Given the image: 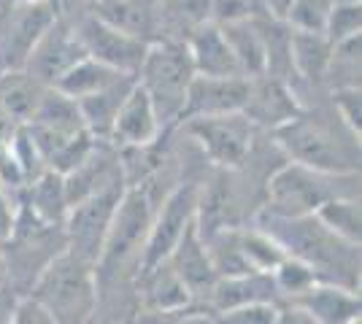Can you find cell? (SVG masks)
Listing matches in <instances>:
<instances>
[{"label": "cell", "instance_id": "obj_1", "mask_svg": "<svg viewBox=\"0 0 362 324\" xmlns=\"http://www.w3.org/2000/svg\"><path fill=\"white\" fill-rule=\"evenodd\" d=\"M252 224L268 232L287 257L308 265L319 284H335L360 292V246L332 235L317 216L276 219L257 214Z\"/></svg>", "mask_w": 362, "mask_h": 324}, {"label": "cell", "instance_id": "obj_2", "mask_svg": "<svg viewBox=\"0 0 362 324\" xmlns=\"http://www.w3.org/2000/svg\"><path fill=\"white\" fill-rule=\"evenodd\" d=\"M273 143L287 162L303 168L332 176L360 173V136L351 133L335 111L303 108L292 122L273 133Z\"/></svg>", "mask_w": 362, "mask_h": 324}, {"label": "cell", "instance_id": "obj_3", "mask_svg": "<svg viewBox=\"0 0 362 324\" xmlns=\"http://www.w3.org/2000/svg\"><path fill=\"white\" fill-rule=\"evenodd\" d=\"M338 198H360V173L332 176L284 162L281 168L273 170L265 184L259 214L276 219H303L314 216L325 203Z\"/></svg>", "mask_w": 362, "mask_h": 324}, {"label": "cell", "instance_id": "obj_4", "mask_svg": "<svg viewBox=\"0 0 362 324\" xmlns=\"http://www.w3.org/2000/svg\"><path fill=\"white\" fill-rule=\"evenodd\" d=\"M65 251H68V241H65L62 224H46L28 208L16 205L11 235L0 246L8 289L19 297H28L41 273Z\"/></svg>", "mask_w": 362, "mask_h": 324}, {"label": "cell", "instance_id": "obj_5", "mask_svg": "<svg viewBox=\"0 0 362 324\" xmlns=\"http://www.w3.org/2000/svg\"><path fill=\"white\" fill-rule=\"evenodd\" d=\"M28 297L41 306L54 324H84L98 308L95 265L65 251L41 273Z\"/></svg>", "mask_w": 362, "mask_h": 324}, {"label": "cell", "instance_id": "obj_6", "mask_svg": "<svg viewBox=\"0 0 362 324\" xmlns=\"http://www.w3.org/2000/svg\"><path fill=\"white\" fill-rule=\"evenodd\" d=\"M192 81H195V68L184 44H170V41L151 44L141 62L136 84L149 97L163 130L168 124L181 122Z\"/></svg>", "mask_w": 362, "mask_h": 324}, {"label": "cell", "instance_id": "obj_7", "mask_svg": "<svg viewBox=\"0 0 362 324\" xmlns=\"http://www.w3.org/2000/svg\"><path fill=\"white\" fill-rule=\"evenodd\" d=\"M57 22L52 3L0 0V76L22 73L33 49Z\"/></svg>", "mask_w": 362, "mask_h": 324}, {"label": "cell", "instance_id": "obj_8", "mask_svg": "<svg viewBox=\"0 0 362 324\" xmlns=\"http://www.w3.org/2000/svg\"><path fill=\"white\" fill-rule=\"evenodd\" d=\"M197 200H200V184L197 181H179L163 198V203L154 211V222H151V232L146 248H144L138 276L151 270L154 265L165 263L170 257V251L181 241V235L195 224Z\"/></svg>", "mask_w": 362, "mask_h": 324}, {"label": "cell", "instance_id": "obj_9", "mask_svg": "<svg viewBox=\"0 0 362 324\" xmlns=\"http://www.w3.org/2000/svg\"><path fill=\"white\" fill-rule=\"evenodd\" d=\"M124 189H127V184H114L103 189V192L87 198V200L71 205L62 227H65L68 251L74 257L90 265H98L103 244H106L108 227H111V219L119 208Z\"/></svg>", "mask_w": 362, "mask_h": 324}, {"label": "cell", "instance_id": "obj_10", "mask_svg": "<svg viewBox=\"0 0 362 324\" xmlns=\"http://www.w3.org/2000/svg\"><path fill=\"white\" fill-rule=\"evenodd\" d=\"M187 130L219 170H235L243 165L257 140V130L243 114H227L211 119H189Z\"/></svg>", "mask_w": 362, "mask_h": 324}, {"label": "cell", "instance_id": "obj_11", "mask_svg": "<svg viewBox=\"0 0 362 324\" xmlns=\"http://www.w3.org/2000/svg\"><path fill=\"white\" fill-rule=\"evenodd\" d=\"M76 35L81 41V49L90 60L106 65L117 73H124V76H138L141 71V62L146 57L149 47L141 44L136 38L124 35V32L108 28L106 22H100L98 16H84L74 25Z\"/></svg>", "mask_w": 362, "mask_h": 324}, {"label": "cell", "instance_id": "obj_12", "mask_svg": "<svg viewBox=\"0 0 362 324\" xmlns=\"http://www.w3.org/2000/svg\"><path fill=\"white\" fill-rule=\"evenodd\" d=\"M84 57L87 54L81 49V41L76 35L74 25L62 22L57 16V22L46 30V35L38 41V47L33 49L30 60L25 65V73L35 78L46 90H54L60 84V78Z\"/></svg>", "mask_w": 362, "mask_h": 324}, {"label": "cell", "instance_id": "obj_13", "mask_svg": "<svg viewBox=\"0 0 362 324\" xmlns=\"http://www.w3.org/2000/svg\"><path fill=\"white\" fill-rule=\"evenodd\" d=\"M303 111L298 92L289 81L271 76H259L249 81V95H246V106H243V116L255 130H265V133H276L287 122H292Z\"/></svg>", "mask_w": 362, "mask_h": 324}, {"label": "cell", "instance_id": "obj_14", "mask_svg": "<svg viewBox=\"0 0 362 324\" xmlns=\"http://www.w3.org/2000/svg\"><path fill=\"white\" fill-rule=\"evenodd\" d=\"M165 263L179 276L181 284L187 287L192 303L195 306H206V300H209V294H211L214 284L219 281V276L214 270L206 241L197 232V224H192L189 230L181 235V241L170 251V257H168Z\"/></svg>", "mask_w": 362, "mask_h": 324}, {"label": "cell", "instance_id": "obj_15", "mask_svg": "<svg viewBox=\"0 0 362 324\" xmlns=\"http://www.w3.org/2000/svg\"><path fill=\"white\" fill-rule=\"evenodd\" d=\"M249 95L246 78H206L195 76L187 106L181 114V122L189 119H211V116H227V114H241Z\"/></svg>", "mask_w": 362, "mask_h": 324}, {"label": "cell", "instance_id": "obj_16", "mask_svg": "<svg viewBox=\"0 0 362 324\" xmlns=\"http://www.w3.org/2000/svg\"><path fill=\"white\" fill-rule=\"evenodd\" d=\"M160 133H163V124L157 119V111L144 95V90L133 84V90L127 92L114 119L108 143H114L122 152H141V149H149L160 138Z\"/></svg>", "mask_w": 362, "mask_h": 324}, {"label": "cell", "instance_id": "obj_17", "mask_svg": "<svg viewBox=\"0 0 362 324\" xmlns=\"http://www.w3.org/2000/svg\"><path fill=\"white\" fill-rule=\"evenodd\" d=\"M281 306L279 289L273 284L271 273H246V276L219 278L214 284L211 294L206 300V308L211 313H222L230 308H243V306Z\"/></svg>", "mask_w": 362, "mask_h": 324}, {"label": "cell", "instance_id": "obj_18", "mask_svg": "<svg viewBox=\"0 0 362 324\" xmlns=\"http://www.w3.org/2000/svg\"><path fill=\"white\" fill-rule=\"evenodd\" d=\"M92 16L146 47L157 44V0H100Z\"/></svg>", "mask_w": 362, "mask_h": 324}, {"label": "cell", "instance_id": "obj_19", "mask_svg": "<svg viewBox=\"0 0 362 324\" xmlns=\"http://www.w3.org/2000/svg\"><path fill=\"white\" fill-rule=\"evenodd\" d=\"M292 306L303 308L317 324H351L362 319L360 292L335 284H314Z\"/></svg>", "mask_w": 362, "mask_h": 324}, {"label": "cell", "instance_id": "obj_20", "mask_svg": "<svg viewBox=\"0 0 362 324\" xmlns=\"http://www.w3.org/2000/svg\"><path fill=\"white\" fill-rule=\"evenodd\" d=\"M189 62L195 68V76L206 78H243L238 65L233 60V52L227 47L225 32L216 25H206L184 44Z\"/></svg>", "mask_w": 362, "mask_h": 324}, {"label": "cell", "instance_id": "obj_21", "mask_svg": "<svg viewBox=\"0 0 362 324\" xmlns=\"http://www.w3.org/2000/svg\"><path fill=\"white\" fill-rule=\"evenodd\" d=\"M211 22V0H157V41L187 44Z\"/></svg>", "mask_w": 362, "mask_h": 324}, {"label": "cell", "instance_id": "obj_22", "mask_svg": "<svg viewBox=\"0 0 362 324\" xmlns=\"http://www.w3.org/2000/svg\"><path fill=\"white\" fill-rule=\"evenodd\" d=\"M136 300L138 308H157V311H181L195 306L187 287L179 276L170 270L168 263L154 265L151 270L136 278Z\"/></svg>", "mask_w": 362, "mask_h": 324}, {"label": "cell", "instance_id": "obj_23", "mask_svg": "<svg viewBox=\"0 0 362 324\" xmlns=\"http://www.w3.org/2000/svg\"><path fill=\"white\" fill-rule=\"evenodd\" d=\"M16 205L28 208L33 216H38L46 224H65L68 216V195H65V181L60 173L44 170L38 179L25 184L14 195Z\"/></svg>", "mask_w": 362, "mask_h": 324}, {"label": "cell", "instance_id": "obj_24", "mask_svg": "<svg viewBox=\"0 0 362 324\" xmlns=\"http://www.w3.org/2000/svg\"><path fill=\"white\" fill-rule=\"evenodd\" d=\"M332 60V44L327 35H311V32H292L289 62H292V78H300L305 84H322L327 81Z\"/></svg>", "mask_w": 362, "mask_h": 324}, {"label": "cell", "instance_id": "obj_25", "mask_svg": "<svg viewBox=\"0 0 362 324\" xmlns=\"http://www.w3.org/2000/svg\"><path fill=\"white\" fill-rule=\"evenodd\" d=\"M136 78H124L119 84L108 87L103 92L90 95L84 100H78V111H81V119H84V127L92 138L98 143H108V136H111V127H114V119L119 114L122 103L127 92L133 90Z\"/></svg>", "mask_w": 362, "mask_h": 324}, {"label": "cell", "instance_id": "obj_26", "mask_svg": "<svg viewBox=\"0 0 362 324\" xmlns=\"http://www.w3.org/2000/svg\"><path fill=\"white\" fill-rule=\"evenodd\" d=\"M49 92L35 78L22 73H3L0 76V111L14 124H28L35 116L44 95Z\"/></svg>", "mask_w": 362, "mask_h": 324}, {"label": "cell", "instance_id": "obj_27", "mask_svg": "<svg viewBox=\"0 0 362 324\" xmlns=\"http://www.w3.org/2000/svg\"><path fill=\"white\" fill-rule=\"evenodd\" d=\"M222 32H225L227 47L233 52V60L238 65V73L246 81H255V78L265 76V49H262V38H259L257 22L225 25Z\"/></svg>", "mask_w": 362, "mask_h": 324}, {"label": "cell", "instance_id": "obj_28", "mask_svg": "<svg viewBox=\"0 0 362 324\" xmlns=\"http://www.w3.org/2000/svg\"><path fill=\"white\" fill-rule=\"evenodd\" d=\"M124 78H133V76L117 73V71H111L106 65L84 57V60L76 62L74 68L60 78V84H57L54 90L78 103V100H84V97H90V95H98V92H103V90H108V87H114V84H119Z\"/></svg>", "mask_w": 362, "mask_h": 324}, {"label": "cell", "instance_id": "obj_29", "mask_svg": "<svg viewBox=\"0 0 362 324\" xmlns=\"http://www.w3.org/2000/svg\"><path fill=\"white\" fill-rule=\"evenodd\" d=\"M341 241L360 246L362 241V211H360V198H338V200L325 203L314 214Z\"/></svg>", "mask_w": 362, "mask_h": 324}, {"label": "cell", "instance_id": "obj_30", "mask_svg": "<svg viewBox=\"0 0 362 324\" xmlns=\"http://www.w3.org/2000/svg\"><path fill=\"white\" fill-rule=\"evenodd\" d=\"M238 246H241L243 260H246L252 273H273L276 265L287 257L281 251V246L273 241L268 232L259 230L257 224L238 227Z\"/></svg>", "mask_w": 362, "mask_h": 324}, {"label": "cell", "instance_id": "obj_31", "mask_svg": "<svg viewBox=\"0 0 362 324\" xmlns=\"http://www.w3.org/2000/svg\"><path fill=\"white\" fill-rule=\"evenodd\" d=\"M332 6H335V0H292L281 22H284L292 32L325 35Z\"/></svg>", "mask_w": 362, "mask_h": 324}, {"label": "cell", "instance_id": "obj_32", "mask_svg": "<svg viewBox=\"0 0 362 324\" xmlns=\"http://www.w3.org/2000/svg\"><path fill=\"white\" fill-rule=\"evenodd\" d=\"M271 276H273L276 289H279V297H281V306H284V303H295V300L303 297L314 284H319V278L314 276V270H311L308 265L292 260V257H284L281 263L276 265V270H273Z\"/></svg>", "mask_w": 362, "mask_h": 324}, {"label": "cell", "instance_id": "obj_33", "mask_svg": "<svg viewBox=\"0 0 362 324\" xmlns=\"http://www.w3.org/2000/svg\"><path fill=\"white\" fill-rule=\"evenodd\" d=\"M327 41L332 47L341 44V41H349V38H357L362 35V3H346V0H335L330 11V19H327Z\"/></svg>", "mask_w": 362, "mask_h": 324}, {"label": "cell", "instance_id": "obj_34", "mask_svg": "<svg viewBox=\"0 0 362 324\" xmlns=\"http://www.w3.org/2000/svg\"><path fill=\"white\" fill-rule=\"evenodd\" d=\"M262 16H268V11L259 0H211V22L219 28L257 22Z\"/></svg>", "mask_w": 362, "mask_h": 324}, {"label": "cell", "instance_id": "obj_35", "mask_svg": "<svg viewBox=\"0 0 362 324\" xmlns=\"http://www.w3.org/2000/svg\"><path fill=\"white\" fill-rule=\"evenodd\" d=\"M276 311L279 306H243V308H230L222 313H214L216 324H273L276 322Z\"/></svg>", "mask_w": 362, "mask_h": 324}, {"label": "cell", "instance_id": "obj_36", "mask_svg": "<svg viewBox=\"0 0 362 324\" xmlns=\"http://www.w3.org/2000/svg\"><path fill=\"white\" fill-rule=\"evenodd\" d=\"M332 111L341 116L351 133L360 136V116H362V95L360 90H332Z\"/></svg>", "mask_w": 362, "mask_h": 324}, {"label": "cell", "instance_id": "obj_37", "mask_svg": "<svg viewBox=\"0 0 362 324\" xmlns=\"http://www.w3.org/2000/svg\"><path fill=\"white\" fill-rule=\"evenodd\" d=\"M98 3L100 0H54V11H57V16H60L62 22L76 25L78 19L90 16Z\"/></svg>", "mask_w": 362, "mask_h": 324}, {"label": "cell", "instance_id": "obj_38", "mask_svg": "<svg viewBox=\"0 0 362 324\" xmlns=\"http://www.w3.org/2000/svg\"><path fill=\"white\" fill-rule=\"evenodd\" d=\"M14 216H16V198L0 184V246L6 244V238L11 235L14 227Z\"/></svg>", "mask_w": 362, "mask_h": 324}, {"label": "cell", "instance_id": "obj_39", "mask_svg": "<svg viewBox=\"0 0 362 324\" xmlns=\"http://www.w3.org/2000/svg\"><path fill=\"white\" fill-rule=\"evenodd\" d=\"M11 324H54L52 316L46 313L41 306H35L30 297H22L19 300V308L14 313V322Z\"/></svg>", "mask_w": 362, "mask_h": 324}, {"label": "cell", "instance_id": "obj_40", "mask_svg": "<svg viewBox=\"0 0 362 324\" xmlns=\"http://www.w3.org/2000/svg\"><path fill=\"white\" fill-rule=\"evenodd\" d=\"M273 324H317V322L303 308L292 306V303H284V306H279V311H276V322Z\"/></svg>", "mask_w": 362, "mask_h": 324}, {"label": "cell", "instance_id": "obj_41", "mask_svg": "<svg viewBox=\"0 0 362 324\" xmlns=\"http://www.w3.org/2000/svg\"><path fill=\"white\" fill-rule=\"evenodd\" d=\"M19 294H14L8 287L0 289V324H11L14 322V313L19 308Z\"/></svg>", "mask_w": 362, "mask_h": 324}, {"label": "cell", "instance_id": "obj_42", "mask_svg": "<svg viewBox=\"0 0 362 324\" xmlns=\"http://www.w3.org/2000/svg\"><path fill=\"white\" fill-rule=\"evenodd\" d=\"M179 324H216V319H214V313L206 306H189L181 313Z\"/></svg>", "mask_w": 362, "mask_h": 324}, {"label": "cell", "instance_id": "obj_43", "mask_svg": "<svg viewBox=\"0 0 362 324\" xmlns=\"http://www.w3.org/2000/svg\"><path fill=\"white\" fill-rule=\"evenodd\" d=\"M259 3L265 6L268 16H273V19H284V14H287V8L292 0H259Z\"/></svg>", "mask_w": 362, "mask_h": 324}, {"label": "cell", "instance_id": "obj_44", "mask_svg": "<svg viewBox=\"0 0 362 324\" xmlns=\"http://www.w3.org/2000/svg\"><path fill=\"white\" fill-rule=\"evenodd\" d=\"M84 324H122V322H117L114 316H108V313H103L100 308H95V313H92V316H90V319H87ZM124 324H127V322H124Z\"/></svg>", "mask_w": 362, "mask_h": 324}, {"label": "cell", "instance_id": "obj_45", "mask_svg": "<svg viewBox=\"0 0 362 324\" xmlns=\"http://www.w3.org/2000/svg\"><path fill=\"white\" fill-rule=\"evenodd\" d=\"M3 287H8V281H6V265H3V257H0V289Z\"/></svg>", "mask_w": 362, "mask_h": 324}, {"label": "cell", "instance_id": "obj_46", "mask_svg": "<svg viewBox=\"0 0 362 324\" xmlns=\"http://www.w3.org/2000/svg\"><path fill=\"white\" fill-rule=\"evenodd\" d=\"M22 3H52L54 6V0H22Z\"/></svg>", "mask_w": 362, "mask_h": 324}, {"label": "cell", "instance_id": "obj_47", "mask_svg": "<svg viewBox=\"0 0 362 324\" xmlns=\"http://www.w3.org/2000/svg\"><path fill=\"white\" fill-rule=\"evenodd\" d=\"M351 324H362V319H357V322H351Z\"/></svg>", "mask_w": 362, "mask_h": 324}]
</instances>
